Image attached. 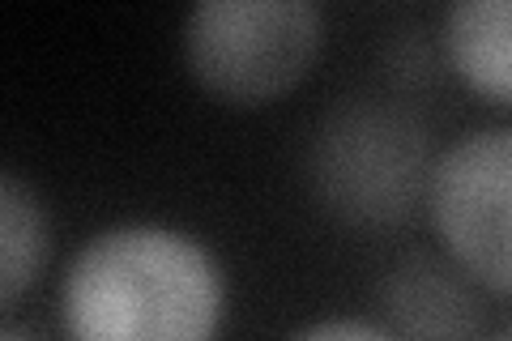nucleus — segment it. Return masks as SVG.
<instances>
[{
  "mask_svg": "<svg viewBox=\"0 0 512 341\" xmlns=\"http://www.w3.org/2000/svg\"><path fill=\"white\" fill-rule=\"evenodd\" d=\"M402 341H474L483 312L470 286L436 261H402L380 286Z\"/></svg>",
  "mask_w": 512,
  "mask_h": 341,
  "instance_id": "nucleus-5",
  "label": "nucleus"
},
{
  "mask_svg": "<svg viewBox=\"0 0 512 341\" xmlns=\"http://www.w3.org/2000/svg\"><path fill=\"white\" fill-rule=\"evenodd\" d=\"M325 22L312 0H205L188 13L184 56L205 90L261 103L312 69Z\"/></svg>",
  "mask_w": 512,
  "mask_h": 341,
  "instance_id": "nucleus-3",
  "label": "nucleus"
},
{
  "mask_svg": "<svg viewBox=\"0 0 512 341\" xmlns=\"http://www.w3.org/2000/svg\"><path fill=\"white\" fill-rule=\"evenodd\" d=\"M495 341H512V329H508V333H500V337H495Z\"/></svg>",
  "mask_w": 512,
  "mask_h": 341,
  "instance_id": "nucleus-10",
  "label": "nucleus"
},
{
  "mask_svg": "<svg viewBox=\"0 0 512 341\" xmlns=\"http://www.w3.org/2000/svg\"><path fill=\"white\" fill-rule=\"evenodd\" d=\"M47 218L39 197L18 175H0V303L5 312L18 307L26 286L39 278L47 261Z\"/></svg>",
  "mask_w": 512,
  "mask_h": 341,
  "instance_id": "nucleus-7",
  "label": "nucleus"
},
{
  "mask_svg": "<svg viewBox=\"0 0 512 341\" xmlns=\"http://www.w3.org/2000/svg\"><path fill=\"white\" fill-rule=\"evenodd\" d=\"M69 341H214L222 273L167 226H116L73 256L60 290Z\"/></svg>",
  "mask_w": 512,
  "mask_h": 341,
  "instance_id": "nucleus-1",
  "label": "nucleus"
},
{
  "mask_svg": "<svg viewBox=\"0 0 512 341\" xmlns=\"http://www.w3.org/2000/svg\"><path fill=\"white\" fill-rule=\"evenodd\" d=\"M448 60L470 90L512 103V0H461L444 26Z\"/></svg>",
  "mask_w": 512,
  "mask_h": 341,
  "instance_id": "nucleus-6",
  "label": "nucleus"
},
{
  "mask_svg": "<svg viewBox=\"0 0 512 341\" xmlns=\"http://www.w3.org/2000/svg\"><path fill=\"white\" fill-rule=\"evenodd\" d=\"M291 341H397V337L363 320H325V324H312V329L295 333Z\"/></svg>",
  "mask_w": 512,
  "mask_h": 341,
  "instance_id": "nucleus-8",
  "label": "nucleus"
},
{
  "mask_svg": "<svg viewBox=\"0 0 512 341\" xmlns=\"http://www.w3.org/2000/svg\"><path fill=\"white\" fill-rule=\"evenodd\" d=\"M0 341H35V337H30V333H22V329H13V324H9V329L0 333Z\"/></svg>",
  "mask_w": 512,
  "mask_h": 341,
  "instance_id": "nucleus-9",
  "label": "nucleus"
},
{
  "mask_svg": "<svg viewBox=\"0 0 512 341\" xmlns=\"http://www.w3.org/2000/svg\"><path fill=\"white\" fill-rule=\"evenodd\" d=\"M316 197L350 226H393L427 192V128L397 103L350 99L312 133Z\"/></svg>",
  "mask_w": 512,
  "mask_h": 341,
  "instance_id": "nucleus-2",
  "label": "nucleus"
},
{
  "mask_svg": "<svg viewBox=\"0 0 512 341\" xmlns=\"http://www.w3.org/2000/svg\"><path fill=\"white\" fill-rule=\"evenodd\" d=\"M427 205L453 261L512 295V128H483L448 145L431 167Z\"/></svg>",
  "mask_w": 512,
  "mask_h": 341,
  "instance_id": "nucleus-4",
  "label": "nucleus"
}]
</instances>
